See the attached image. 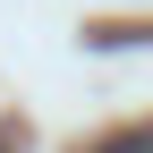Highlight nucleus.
Wrapping results in <instances>:
<instances>
[{
  "mask_svg": "<svg viewBox=\"0 0 153 153\" xmlns=\"http://www.w3.org/2000/svg\"><path fill=\"white\" fill-rule=\"evenodd\" d=\"M94 153H153V128H119V136H102Z\"/></svg>",
  "mask_w": 153,
  "mask_h": 153,
  "instance_id": "obj_1",
  "label": "nucleus"
}]
</instances>
